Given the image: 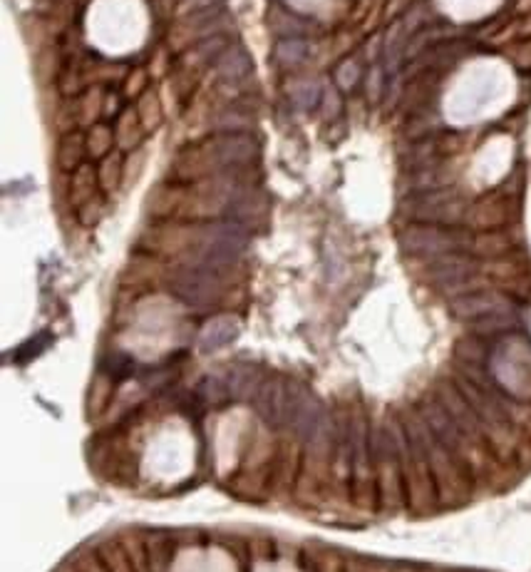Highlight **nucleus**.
I'll return each mask as SVG.
<instances>
[{"mask_svg":"<svg viewBox=\"0 0 531 572\" xmlns=\"http://www.w3.org/2000/svg\"><path fill=\"white\" fill-rule=\"evenodd\" d=\"M405 478V497L413 507V513H430L435 507L437 486H435V475H432V468L422 461H413L403 471Z\"/></svg>","mask_w":531,"mask_h":572,"instance_id":"1","label":"nucleus"},{"mask_svg":"<svg viewBox=\"0 0 531 572\" xmlns=\"http://www.w3.org/2000/svg\"><path fill=\"white\" fill-rule=\"evenodd\" d=\"M213 160L219 170L226 167H246L258 157V142L248 132H234V135H219L212 142Z\"/></svg>","mask_w":531,"mask_h":572,"instance_id":"2","label":"nucleus"},{"mask_svg":"<svg viewBox=\"0 0 531 572\" xmlns=\"http://www.w3.org/2000/svg\"><path fill=\"white\" fill-rule=\"evenodd\" d=\"M300 445L296 441L276 443L274 468H271V493L286 496L291 488L298 483L300 475Z\"/></svg>","mask_w":531,"mask_h":572,"instance_id":"3","label":"nucleus"},{"mask_svg":"<svg viewBox=\"0 0 531 572\" xmlns=\"http://www.w3.org/2000/svg\"><path fill=\"white\" fill-rule=\"evenodd\" d=\"M378 488H380V507L393 513L403 506L405 500V478L403 471L393 461H383L378 465Z\"/></svg>","mask_w":531,"mask_h":572,"instance_id":"4","label":"nucleus"},{"mask_svg":"<svg viewBox=\"0 0 531 572\" xmlns=\"http://www.w3.org/2000/svg\"><path fill=\"white\" fill-rule=\"evenodd\" d=\"M348 496L362 510L380 507V488H378V473L370 468L355 465L351 480H348Z\"/></svg>","mask_w":531,"mask_h":572,"instance_id":"5","label":"nucleus"},{"mask_svg":"<svg viewBox=\"0 0 531 572\" xmlns=\"http://www.w3.org/2000/svg\"><path fill=\"white\" fill-rule=\"evenodd\" d=\"M216 73L226 83H241L251 73V57L241 45H229L216 60Z\"/></svg>","mask_w":531,"mask_h":572,"instance_id":"6","label":"nucleus"},{"mask_svg":"<svg viewBox=\"0 0 531 572\" xmlns=\"http://www.w3.org/2000/svg\"><path fill=\"white\" fill-rule=\"evenodd\" d=\"M97 184H100V177H97L92 164H83V167L74 170L73 182H70V202H73L74 209H83L100 197L97 195Z\"/></svg>","mask_w":531,"mask_h":572,"instance_id":"7","label":"nucleus"},{"mask_svg":"<svg viewBox=\"0 0 531 572\" xmlns=\"http://www.w3.org/2000/svg\"><path fill=\"white\" fill-rule=\"evenodd\" d=\"M87 154V135L83 132H70L65 135L60 142V152H57V163L65 172H74L77 167H83V160Z\"/></svg>","mask_w":531,"mask_h":572,"instance_id":"8","label":"nucleus"},{"mask_svg":"<svg viewBox=\"0 0 531 572\" xmlns=\"http://www.w3.org/2000/svg\"><path fill=\"white\" fill-rule=\"evenodd\" d=\"M97 552H100V558H102V562H105L109 572H137V568H135V562L129 558L127 548H125V542H122L119 535L107 538L97 548Z\"/></svg>","mask_w":531,"mask_h":572,"instance_id":"9","label":"nucleus"},{"mask_svg":"<svg viewBox=\"0 0 531 572\" xmlns=\"http://www.w3.org/2000/svg\"><path fill=\"white\" fill-rule=\"evenodd\" d=\"M142 135H144V128H142V119H139V112L135 110H125L119 115V125H118V140L119 150L122 152H132L142 142Z\"/></svg>","mask_w":531,"mask_h":572,"instance_id":"10","label":"nucleus"},{"mask_svg":"<svg viewBox=\"0 0 531 572\" xmlns=\"http://www.w3.org/2000/svg\"><path fill=\"white\" fill-rule=\"evenodd\" d=\"M288 98L293 102V108L298 110L316 108V102L320 100V85L316 80H309V77H296L288 85Z\"/></svg>","mask_w":531,"mask_h":572,"instance_id":"11","label":"nucleus"},{"mask_svg":"<svg viewBox=\"0 0 531 572\" xmlns=\"http://www.w3.org/2000/svg\"><path fill=\"white\" fill-rule=\"evenodd\" d=\"M122 174H125V160H122V152H109L107 157H102V164L97 170V177H100V187L105 192H115L119 184H122Z\"/></svg>","mask_w":531,"mask_h":572,"instance_id":"12","label":"nucleus"},{"mask_svg":"<svg viewBox=\"0 0 531 572\" xmlns=\"http://www.w3.org/2000/svg\"><path fill=\"white\" fill-rule=\"evenodd\" d=\"M115 135L112 130L107 128V125H92L90 132H87V154L90 157H107L109 152H112V145H115Z\"/></svg>","mask_w":531,"mask_h":572,"instance_id":"13","label":"nucleus"},{"mask_svg":"<svg viewBox=\"0 0 531 572\" xmlns=\"http://www.w3.org/2000/svg\"><path fill=\"white\" fill-rule=\"evenodd\" d=\"M139 119H142V128H144V135L154 132L161 125V102L157 98V92H144L142 100H139Z\"/></svg>","mask_w":531,"mask_h":572,"instance_id":"14","label":"nucleus"},{"mask_svg":"<svg viewBox=\"0 0 531 572\" xmlns=\"http://www.w3.org/2000/svg\"><path fill=\"white\" fill-rule=\"evenodd\" d=\"M309 50L310 45L306 40H300V38H293V40H281L278 43V63L286 67H298L300 63H306L309 60Z\"/></svg>","mask_w":531,"mask_h":572,"instance_id":"15","label":"nucleus"},{"mask_svg":"<svg viewBox=\"0 0 531 572\" xmlns=\"http://www.w3.org/2000/svg\"><path fill=\"white\" fill-rule=\"evenodd\" d=\"M254 125V119L244 115V112H234V110H226L216 118V128L226 135H234V132H246Z\"/></svg>","mask_w":531,"mask_h":572,"instance_id":"16","label":"nucleus"},{"mask_svg":"<svg viewBox=\"0 0 531 572\" xmlns=\"http://www.w3.org/2000/svg\"><path fill=\"white\" fill-rule=\"evenodd\" d=\"M474 247L482 254H504V251H509L511 244L504 234H484L474 242Z\"/></svg>","mask_w":531,"mask_h":572,"instance_id":"17","label":"nucleus"},{"mask_svg":"<svg viewBox=\"0 0 531 572\" xmlns=\"http://www.w3.org/2000/svg\"><path fill=\"white\" fill-rule=\"evenodd\" d=\"M83 110H85V115H83V122H95L97 115L100 112H105V92H100V90H90L83 100Z\"/></svg>","mask_w":531,"mask_h":572,"instance_id":"18","label":"nucleus"},{"mask_svg":"<svg viewBox=\"0 0 531 572\" xmlns=\"http://www.w3.org/2000/svg\"><path fill=\"white\" fill-rule=\"evenodd\" d=\"M74 570L77 572H109L107 570V565L102 562V558H100V552H80L77 558H74V565H73Z\"/></svg>","mask_w":531,"mask_h":572,"instance_id":"19","label":"nucleus"},{"mask_svg":"<svg viewBox=\"0 0 531 572\" xmlns=\"http://www.w3.org/2000/svg\"><path fill=\"white\" fill-rule=\"evenodd\" d=\"M206 8H216V0H181L179 8H177V18L184 21V18L206 11Z\"/></svg>","mask_w":531,"mask_h":572,"instance_id":"20","label":"nucleus"},{"mask_svg":"<svg viewBox=\"0 0 531 572\" xmlns=\"http://www.w3.org/2000/svg\"><path fill=\"white\" fill-rule=\"evenodd\" d=\"M355 70H358V63H355V60H345V63L338 67V85L351 90V87L355 85V80L361 77V73H355Z\"/></svg>","mask_w":531,"mask_h":572,"instance_id":"21","label":"nucleus"},{"mask_svg":"<svg viewBox=\"0 0 531 572\" xmlns=\"http://www.w3.org/2000/svg\"><path fill=\"white\" fill-rule=\"evenodd\" d=\"M142 87H144V70H135L132 77H129L127 87H125V92H127V95H139Z\"/></svg>","mask_w":531,"mask_h":572,"instance_id":"22","label":"nucleus"},{"mask_svg":"<svg viewBox=\"0 0 531 572\" xmlns=\"http://www.w3.org/2000/svg\"><path fill=\"white\" fill-rule=\"evenodd\" d=\"M323 100H326V108H323V115L326 118H333L335 112L340 110V102L338 98H335V92L333 90H326V95H323Z\"/></svg>","mask_w":531,"mask_h":572,"instance_id":"23","label":"nucleus"}]
</instances>
